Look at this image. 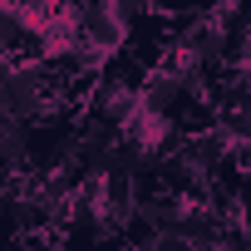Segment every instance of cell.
I'll list each match as a JSON object with an SVG mask.
<instances>
[{"label": "cell", "instance_id": "6da1fadb", "mask_svg": "<svg viewBox=\"0 0 251 251\" xmlns=\"http://www.w3.org/2000/svg\"><path fill=\"white\" fill-rule=\"evenodd\" d=\"M74 10H79V30H84V40L99 45L103 54H118L123 45H128V20L118 15L113 0H79Z\"/></svg>", "mask_w": 251, "mask_h": 251}, {"label": "cell", "instance_id": "7a4b0ae2", "mask_svg": "<svg viewBox=\"0 0 251 251\" xmlns=\"http://www.w3.org/2000/svg\"><path fill=\"white\" fill-rule=\"evenodd\" d=\"M113 5H118V15H123V20H128V30H133L138 20H148V15H153V0H113Z\"/></svg>", "mask_w": 251, "mask_h": 251}, {"label": "cell", "instance_id": "3957f363", "mask_svg": "<svg viewBox=\"0 0 251 251\" xmlns=\"http://www.w3.org/2000/svg\"><path fill=\"white\" fill-rule=\"evenodd\" d=\"M153 10H158V15H168V20H177V15L202 10V0H153Z\"/></svg>", "mask_w": 251, "mask_h": 251}, {"label": "cell", "instance_id": "277c9868", "mask_svg": "<svg viewBox=\"0 0 251 251\" xmlns=\"http://www.w3.org/2000/svg\"><path fill=\"white\" fill-rule=\"evenodd\" d=\"M226 158H231L241 173H251V138H236V143L226 148Z\"/></svg>", "mask_w": 251, "mask_h": 251}]
</instances>
